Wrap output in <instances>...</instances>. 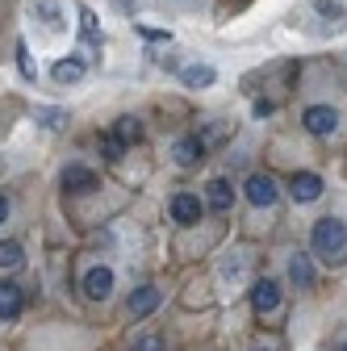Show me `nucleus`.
Listing matches in <instances>:
<instances>
[{
	"label": "nucleus",
	"mask_w": 347,
	"mask_h": 351,
	"mask_svg": "<svg viewBox=\"0 0 347 351\" xmlns=\"http://www.w3.org/2000/svg\"><path fill=\"white\" fill-rule=\"evenodd\" d=\"M80 29H84V42H88V47H101V25H97V13L88 9V5H80Z\"/></svg>",
	"instance_id": "16"
},
{
	"label": "nucleus",
	"mask_w": 347,
	"mask_h": 351,
	"mask_svg": "<svg viewBox=\"0 0 347 351\" xmlns=\"http://www.w3.org/2000/svg\"><path fill=\"white\" fill-rule=\"evenodd\" d=\"M113 134H117V138L130 147V143H139V138H143V121H139V117H117Z\"/></svg>",
	"instance_id": "17"
},
{
	"label": "nucleus",
	"mask_w": 347,
	"mask_h": 351,
	"mask_svg": "<svg viewBox=\"0 0 347 351\" xmlns=\"http://www.w3.org/2000/svg\"><path fill=\"white\" fill-rule=\"evenodd\" d=\"M117 5H121V9H130V5H139V0H117Z\"/></svg>",
	"instance_id": "28"
},
{
	"label": "nucleus",
	"mask_w": 347,
	"mask_h": 351,
	"mask_svg": "<svg viewBox=\"0 0 347 351\" xmlns=\"http://www.w3.org/2000/svg\"><path fill=\"white\" fill-rule=\"evenodd\" d=\"M21 263H25L21 243H0V268H21Z\"/></svg>",
	"instance_id": "18"
},
{
	"label": "nucleus",
	"mask_w": 347,
	"mask_h": 351,
	"mask_svg": "<svg viewBox=\"0 0 347 351\" xmlns=\"http://www.w3.org/2000/svg\"><path fill=\"white\" fill-rule=\"evenodd\" d=\"M314 9H318L322 17H331L335 25H339V21H347V9L339 5V0H314Z\"/></svg>",
	"instance_id": "20"
},
{
	"label": "nucleus",
	"mask_w": 347,
	"mask_h": 351,
	"mask_svg": "<svg viewBox=\"0 0 347 351\" xmlns=\"http://www.w3.org/2000/svg\"><path fill=\"white\" fill-rule=\"evenodd\" d=\"M34 13H38V17H47V25H59V13H55V5H51V0H38V5H34Z\"/></svg>",
	"instance_id": "22"
},
{
	"label": "nucleus",
	"mask_w": 347,
	"mask_h": 351,
	"mask_svg": "<svg viewBox=\"0 0 347 351\" xmlns=\"http://www.w3.org/2000/svg\"><path fill=\"white\" fill-rule=\"evenodd\" d=\"M251 310H255L259 318H268V314H276V310H280V285H276L272 276L251 285Z\"/></svg>",
	"instance_id": "4"
},
{
	"label": "nucleus",
	"mask_w": 347,
	"mask_h": 351,
	"mask_svg": "<svg viewBox=\"0 0 347 351\" xmlns=\"http://www.w3.org/2000/svg\"><path fill=\"white\" fill-rule=\"evenodd\" d=\"M38 117H42V125H63V109H38Z\"/></svg>",
	"instance_id": "24"
},
{
	"label": "nucleus",
	"mask_w": 347,
	"mask_h": 351,
	"mask_svg": "<svg viewBox=\"0 0 347 351\" xmlns=\"http://www.w3.org/2000/svg\"><path fill=\"white\" fill-rule=\"evenodd\" d=\"M167 209H171V222H180V226H197L201 213H205V205H201L197 193H176Z\"/></svg>",
	"instance_id": "5"
},
{
	"label": "nucleus",
	"mask_w": 347,
	"mask_h": 351,
	"mask_svg": "<svg viewBox=\"0 0 347 351\" xmlns=\"http://www.w3.org/2000/svg\"><path fill=\"white\" fill-rule=\"evenodd\" d=\"M159 289L155 285H143V289H134V293H130V301H125V310H130V318H147L151 310H155V305H159Z\"/></svg>",
	"instance_id": "11"
},
{
	"label": "nucleus",
	"mask_w": 347,
	"mask_h": 351,
	"mask_svg": "<svg viewBox=\"0 0 347 351\" xmlns=\"http://www.w3.org/2000/svg\"><path fill=\"white\" fill-rule=\"evenodd\" d=\"M243 197H247L255 209H272V205H276V197H280V189H276V180H272V176L255 171V176H247V184H243Z\"/></svg>",
	"instance_id": "3"
},
{
	"label": "nucleus",
	"mask_w": 347,
	"mask_h": 351,
	"mask_svg": "<svg viewBox=\"0 0 347 351\" xmlns=\"http://www.w3.org/2000/svg\"><path fill=\"white\" fill-rule=\"evenodd\" d=\"M289 280H293L297 289H314V285H318V268H314V259L297 251V255L289 259Z\"/></svg>",
	"instance_id": "10"
},
{
	"label": "nucleus",
	"mask_w": 347,
	"mask_h": 351,
	"mask_svg": "<svg viewBox=\"0 0 347 351\" xmlns=\"http://www.w3.org/2000/svg\"><path fill=\"white\" fill-rule=\"evenodd\" d=\"M134 351H167V347H163V339H159V335H143V339L134 343Z\"/></svg>",
	"instance_id": "23"
},
{
	"label": "nucleus",
	"mask_w": 347,
	"mask_h": 351,
	"mask_svg": "<svg viewBox=\"0 0 347 351\" xmlns=\"http://www.w3.org/2000/svg\"><path fill=\"white\" fill-rule=\"evenodd\" d=\"M171 155H176V163H180V167H193V163H201V159H205V138L189 134V138H180L176 147H171Z\"/></svg>",
	"instance_id": "13"
},
{
	"label": "nucleus",
	"mask_w": 347,
	"mask_h": 351,
	"mask_svg": "<svg viewBox=\"0 0 347 351\" xmlns=\"http://www.w3.org/2000/svg\"><path fill=\"white\" fill-rule=\"evenodd\" d=\"M21 310H25V289L5 280V285H0V322H13Z\"/></svg>",
	"instance_id": "8"
},
{
	"label": "nucleus",
	"mask_w": 347,
	"mask_h": 351,
	"mask_svg": "<svg viewBox=\"0 0 347 351\" xmlns=\"http://www.w3.org/2000/svg\"><path fill=\"white\" fill-rule=\"evenodd\" d=\"M272 109H276V105H272V101H255V117H268V113H272Z\"/></svg>",
	"instance_id": "26"
},
{
	"label": "nucleus",
	"mask_w": 347,
	"mask_h": 351,
	"mask_svg": "<svg viewBox=\"0 0 347 351\" xmlns=\"http://www.w3.org/2000/svg\"><path fill=\"white\" fill-rule=\"evenodd\" d=\"M84 71H88V67H84V59H59L51 75H55L59 84H80V80H84Z\"/></svg>",
	"instance_id": "15"
},
{
	"label": "nucleus",
	"mask_w": 347,
	"mask_h": 351,
	"mask_svg": "<svg viewBox=\"0 0 347 351\" xmlns=\"http://www.w3.org/2000/svg\"><path fill=\"white\" fill-rule=\"evenodd\" d=\"M9 213H13V201H9L5 193H0V226H5V222H9Z\"/></svg>",
	"instance_id": "25"
},
{
	"label": "nucleus",
	"mask_w": 347,
	"mask_h": 351,
	"mask_svg": "<svg viewBox=\"0 0 347 351\" xmlns=\"http://www.w3.org/2000/svg\"><path fill=\"white\" fill-rule=\"evenodd\" d=\"M289 193H293L297 205L318 201V197H322V176H314V171H297V176H293V184H289Z\"/></svg>",
	"instance_id": "7"
},
{
	"label": "nucleus",
	"mask_w": 347,
	"mask_h": 351,
	"mask_svg": "<svg viewBox=\"0 0 347 351\" xmlns=\"http://www.w3.org/2000/svg\"><path fill=\"white\" fill-rule=\"evenodd\" d=\"M205 201H209L213 213H226V209L235 205V189H230V180H209V184H205Z\"/></svg>",
	"instance_id": "12"
},
{
	"label": "nucleus",
	"mask_w": 347,
	"mask_h": 351,
	"mask_svg": "<svg viewBox=\"0 0 347 351\" xmlns=\"http://www.w3.org/2000/svg\"><path fill=\"white\" fill-rule=\"evenodd\" d=\"M339 351H347V347H339Z\"/></svg>",
	"instance_id": "29"
},
{
	"label": "nucleus",
	"mask_w": 347,
	"mask_h": 351,
	"mask_svg": "<svg viewBox=\"0 0 347 351\" xmlns=\"http://www.w3.org/2000/svg\"><path fill=\"white\" fill-rule=\"evenodd\" d=\"M180 80H184L189 88H209L213 80H218V71H213L209 63H193V67H184V71H180Z\"/></svg>",
	"instance_id": "14"
},
{
	"label": "nucleus",
	"mask_w": 347,
	"mask_h": 351,
	"mask_svg": "<svg viewBox=\"0 0 347 351\" xmlns=\"http://www.w3.org/2000/svg\"><path fill=\"white\" fill-rule=\"evenodd\" d=\"M63 189L67 193H93L97 189V171L84 167V163H67L63 167Z\"/></svg>",
	"instance_id": "9"
},
{
	"label": "nucleus",
	"mask_w": 347,
	"mask_h": 351,
	"mask_svg": "<svg viewBox=\"0 0 347 351\" xmlns=\"http://www.w3.org/2000/svg\"><path fill=\"white\" fill-rule=\"evenodd\" d=\"M143 38H151V42H163V38H171V34H163V29H139Z\"/></svg>",
	"instance_id": "27"
},
{
	"label": "nucleus",
	"mask_w": 347,
	"mask_h": 351,
	"mask_svg": "<svg viewBox=\"0 0 347 351\" xmlns=\"http://www.w3.org/2000/svg\"><path fill=\"white\" fill-rule=\"evenodd\" d=\"M301 125H306L314 138H331L339 130V109L335 105H306L301 109Z\"/></svg>",
	"instance_id": "2"
},
{
	"label": "nucleus",
	"mask_w": 347,
	"mask_h": 351,
	"mask_svg": "<svg viewBox=\"0 0 347 351\" xmlns=\"http://www.w3.org/2000/svg\"><path fill=\"white\" fill-rule=\"evenodd\" d=\"M101 155H105V159H121V155H125V143L113 134V130H109V134H101Z\"/></svg>",
	"instance_id": "19"
},
{
	"label": "nucleus",
	"mask_w": 347,
	"mask_h": 351,
	"mask_svg": "<svg viewBox=\"0 0 347 351\" xmlns=\"http://www.w3.org/2000/svg\"><path fill=\"white\" fill-rule=\"evenodd\" d=\"M17 67H21L25 80H34V59H29V51H25V42H17Z\"/></svg>",
	"instance_id": "21"
},
{
	"label": "nucleus",
	"mask_w": 347,
	"mask_h": 351,
	"mask_svg": "<svg viewBox=\"0 0 347 351\" xmlns=\"http://www.w3.org/2000/svg\"><path fill=\"white\" fill-rule=\"evenodd\" d=\"M310 243H314V251L326 255V259L343 255V251H347V222H343V217H318Z\"/></svg>",
	"instance_id": "1"
},
{
	"label": "nucleus",
	"mask_w": 347,
	"mask_h": 351,
	"mask_svg": "<svg viewBox=\"0 0 347 351\" xmlns=\"http://www.w3.org/2000/svg\"><path fill=\"white\" fill-rule=\"evenodd\" d=\"M109 293H113V268L97 263V268L84 272V297L88 301H109Z\"/></svg>",
	"instance_id": "6"
}]
</instances>
